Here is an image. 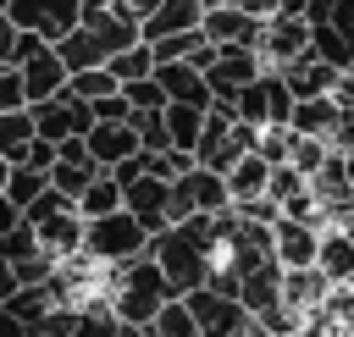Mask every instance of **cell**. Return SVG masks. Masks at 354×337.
Returning a JSON list of instances; mask_svg holds the SVG:
<instances>
[{"label": "cell", "mask_w": 354, "mask_h": 337, "mask_svg": "<svg viewBox=\"0 0 354 337\" xmlns=\"http://www.w3.org/2000/svg\"><path fill=\"white\" fill-rule=\"evenodd\" d=\"M133 44H144V39H138V22L116 17L111 6H88V0H83V17H77V28L55 44V55L66 61V72H88V66H105L116 50H133Z\"/></svg>", "instance_id": "6da1fadb"}, {"label": "cell", "mask_w": 354, "mask_h": 337, "mask_svg": "<svg viewBox=\"0 0 354 337\" xmlns=\"http://www.w3.org/2000/svg\"><path fill=\"white\" fill-rule=\"evenodd\" d=\"M171 282L160 276V265L144 254V260H127V265H111V315L127 320V326H149L166 304H171Z\"/></svg>", "instance_id": "7a4b0ae2"}, {"label": "cell", "mask_w": 354, "mask_h": 337, "mask_svg": "<svg viewBox=\"0 0 354 337\" xmlns=\"http://www.w3.org/2000/svg\"><path fill=\"white\" fill-rule=\"evenodd\" d=\"M254 138H260V127H249V122H238V110L232 105H210L205 110V133H199V149H194V160L205 166V171H216V177H227L249 149H254Z\"/></svg>", "instance_id": "3957f363"}, {"label": "cell", "mask_w": 354, "mask_h": 337, "mask_svg": "<svg viewBox=\"0 0 354 337\" xmlns=\"http://www.w3.org/2000/svg\"><path fill=\"white\" fill-rule=\"evenodd\" d=\"M144 254H149V232L127 210L83 221V260H94V265L111 271V265H127V260H144Z\"/></svg>", "instance_id": "277c9868"}, {"label": "cell", "mask_w": 354, "mask_h": 337, "mask_svg": "<svg viewBox=\"0 0 354 337\" xmlns=\"http://www.w3.org/2000/svg\"><path fill=\"white\" fill-rule=\"evenodd\" d=\"M227 210H232L227 177H216V171H205V166H194L188 177H177L171 193H166V221H171V227L188 221V215H227Z\"/></svg>", "instance_id": "5b68a950"}, {"label": "cell", "mask_w": 354, "mask_h": 337, "mask_svg": "<svg viewBox=\"0 0 354 337\" xmlns=\"http://www.w3.org/2000/svg\"><path fill=\"white\" fill-rule=\"evenodd\" d=\"M232 110H238V122H249V127H288L293 94H288V83H282V72H260L249 88H238Z\"/></svg>", "instance_id": "8992f818"}, {"label": "cell", "mask_w": 354, "mask_h": 337, "mask_svg": "<svg viewBox=\"0 0 354 337\" xmlns=\"http://www.w3.org/2000/svg\"><path fill=\"white\" fill-rule=\"evenodd\" d=\"M28 116H33V133L39 138H50V144H61V138H88V127H94V110L77 99V94H55V99H44V105H28Z\"/></svg>", "instance_id": "52a82bcc"}, {"label": "cell", "mask_w": 354, "mask_h": 337, "mask_svg": "<svg viewBox=\"0 0 354 337\" xmlns=\"http://www.w3.org/2000/svg\"><path fill=\"white\" fill-rule=\"evenodd\" d=\"M188 304V315H194V326H199V337H238L254 315L238 304V298H221V293H210V287H199V293H188L183 298Z\"/></svg>", "instance_id": "ba28073f"}, {"label": "cell", "mask_w": 354, "mask_h": 337, "mask_svg": "<svg viewBox=\"0 0 354 337\" xmlns=\"http://www.w3.org/2000/svg\"><path fill=\"white\" fill-rule=\"evenodd\" d=\"M260 72H266V66H260V55H254V50L227 44V50H216V61L205 66V83H210V94H216L221 105H232V99H238V88H249Z\"/></svg>", "instance_id": "9c48e42d"}, {"label": "cell", "mask_w": 354, "mask_h": 337, "mask_svg": "<svg viewBox=\"0 0 354 337\" xmlns=\"http://www.w3.org/2000/svg\"><path fill=\"white\" fill-rule=\"evenodd\" d=\"M199 33H205L216 50L238 44V50H254V55H260V33H266V22L249 17V11H238V6H216V11H205Z\"/></svg>", "instance_id": "30bf717a"}, {"label": "cell", "mask_w": 354, "mask_h": 337, "mask_svg": "<svg viewBox=\"0 0 354 337\" xmlns=\"http://www.w3.org/2000/svg\"><path fill=\"white\" fill-rule=\"evenodd\" d=\"M304 50H310V22L304 17H266V33H260V66L266 72H282Z\"/></svg>", "instance_id": "8fae6325"}, {"label": "cell", "mask_w": 354, "mask_h": 337, "mask_svg": "<svg viewBox=\"0 0 354 337\" xmlns=\"http://www.w3.org/2000/svg\"><path fill=\"white\" fill-rule=\"evenodd\" d=\"M166 193H171V182H155V177H138V182H127L122 188V210L149 232V238H160L171 221H166Z\"/></svg>", "instance_id": "7c38bea8"}, {"label": "cell", "mask_w": 354, "mask_h": 337, "mask_svg": "<svg viewBox=\"0 0 354 337\" xmlns=\"http://www.w3.org/2000/svg\"><path fill=\"white\" fill-rule=\"evenodd\" d=\"M155 83L166 88V105H194V110H210V105H216L205 72L188 66V61H166V66H155Z\"/></svg>", "instance_id": "4fadbf2b"}, {"label": "cell", "mask_w": 354, "mask_h": 337, "mask_svg": "<svg viewBox=\"0 0 354 337\" xmlns=\"http://www.w3.org/2000/svg\"><path fill=\"white\" fill-rule=\"evenodd\" d=\"M28 227L39 232V249L50 260H77L83 254V215L77 210H50V215H39Z\"/></svg>", "instance_id": "5bb4252c"}, {"label": "cell", "mask_w": 354, "mask_h": 337, "mask_svg": "<svg viewBox=\"0 0 354 337\" xmlns=\"http://www.w3.org/2000/svg\"><path fill=\"white\" fill-rule=\"evenodd\" d=\"M315 249H321V232L304 227V221H277L271 227V254L282 271H310L315 265Z\"/></svg>", "instance_id": "9a60e30c"}, {"label": "cell", "mask_w": 354, "mask_h": 337, "mask_svg": "<svg viewBox=\"0 0 354 337\" xmlns=\"http://www.w3.org/2000/svg\"><path fill=\"white\" fill-rule=\"evenodd\" d=\"M337 77H343V72H337V66H326L321 55H310V50H304V55H293V61L282 66V83H288V94H293V99H321V94H332V88H337Z\"/></svg>", "instance_id": "2e32d148"}, {"label": "cell", "mask_w": 354, "mask_h": 337, "mask_svg": "<svg viewBox=\"0 0 354 337\" xmlns=\"http://www.w3.org/2000/svg\"><path fill=\"white\" fill-rule=\"evenodd\" d=\"M17 72H22V88H28V105L55 99V94L66 88V77H72V72H66V61L55 55V44H44V50H39L28 66H17Z\"/></svg>", "instance_id": "e0dca14e"}, {"label": "cell", "mask_w": 354, "mask_h": 337, "mask_svg": "<svg viewBox=\"0 0 354 337\" xmlns=\"http://www.w3.org/2000/svg\"><path fill=\"white\" fill-rule=\"evenodd\" d=\"M199 22H205V6H199V0H160V6H155V17L138 28V39H144V44H160V39L194 33Z\"/></svg>", "instance_id": "ac0fdd59"}, {"label": "cell", "mask_w": 354, "mask_h": 337, "mask_svg": "<svg viewBox=\"0 0 354 337\" xmlns=\"http://www.w3.org/2000/svg\"><path fill=\"white\" fill-rule=\"evenodd\" d=\"M83 144H88V155H94V166H100V171H111L116 160L138 155V133H133V122H94Z\"/></svg>", "instance_id": "d6986e66"}, {"label": "cell", "mask_w": 354, "mask_h": 337, "mask_svg": "<svg viewBox=\"0 0 354 337\" xmlns=\"http://www.w3.org/2000/svg\"><path fill=\"white\" fill-rule=\"evenodd\" d=\"M343 116H348V110H343L332 94H321V99H293L288 127H293L299 138H332V127H337Z\"/></svg>", "instance_id": "ffe728a7"}, {"label": "cell", "mask_w": 354, "mask_h": 337, "mask_svg": "<svg viewBox=\"0 0 354 337\" xmlns=\"http://www.w3.org/2000/svg\"><path fill=\"white\" fill-rule=\"evenodd\" d=\"M238 304H243L254 320H260L266 309H277V304H282V265H277V260H266L260 271H249V276H243V287H238Z\"/></svg>", "instance_id": "44dd1931"}, {"label": "cell", "mask_w": 354, "mask_h": 337, "mask_svg": "<svg viewBox=\"0 0 354 337\" xmlns=\"http://www.w3.org/2000/svg\"><path fill=\"white\" fill-rule=\"evenodd\" d=\"M315 271L337 287V282H354V243L337 232V227H326L321 232V249H315Z\"/></svg>", "instance_id": "7402d4cb"}, {"label": "cell", "mask_w": 354, "mask_h": 337, "mask_svg": "<svg viewBox=\"0 0 354 337\" xmlns=\"http://www.w3.org/2000/svg\"><path fill=\"white\" fill-rule=\"evenodd\" d=\"M326 287H332V282H326L315 265H310V271H282V309H293V315H299V309L321 304V298H326Z\"/></svg>", "instance_id": "603a6c76"}, {"label": "cell", "mask_w": 354, "mask_h": 337, "mask_svg": "<svg viewBox=\"0 0 354 337\" xmlns=\"http://www.w3.org/2000/svg\"><path fill=\"white\" fill-rule=\"evenodd\" d=\"M160 122H166V138H171V149H199V133H205V110H194V105H166L160 110Z\"/></svg>", "instance_id": "cb8c5ba5"}, {"label": "cell", "mask_w": 354, "mask_h": 337, "mask_svg": "<svg viewBox=\"0 0 354 337\" xmlns=\"http://www.w3.org/2000/svg\"><path fill=\"white\" fill-rule=\"evenodd\" d=\"M116 210H122V188H116V177H111V171H100V177L83 188L77 215H83V221H100V215H116Z\"/></svg>", "instance_id": "d4e9b609"}, {"label": "cell", "mask_w": 354, "mask_h": 337, "mask_svg": "<svg viewBox=\"0 0 354 337\" xmlns=\"http://www.w3.org/2000/svg\"><path fill=\"white\" fill-rule=\"evenodd\" d=\"M33 138H39V133H33V116H28V110H6V116H0V160L22 166V155H28Z\"/></svg>", "instance_id": "484cf974"}, {"label": "cell", "mask_w": 354, "mask_h": 337, "mask_svg": "<svg viewBox=\"0 0 354 337\" xmlns=\"http://www.w3.org/2000/svg\"><path fill=\"white\" fill-rule=\"evenodd\" d=\"M266 177H271V166L249 149V155L227 171V193H232V199H254V193H266Z\"/></svg>", "instance_id": "4316f807"}, {"label": "cell", "mask_w": 354, "mask_h": 337, "mask_svg": "<svg viewBox=\"0 0 354 337\" xmlns=\"http://www.w3.org/2000/svg\"><path fill=\"white\" fill-rule=\"evenodd\" d=\"M105 72H111V77H116V83L127 88V83H138V77H149V72H155V50H149V44H133V50H116V55L105 61Z\"/></svg>", "instance_id": "83f0119b"}, {"label": "cell", "mask_w": 354, "mask_h": 337, "mask_svg": "<svg viewBox=\"0 0 354 337\" xmlns=\"http://www.w3.org/2000/svg\"><path fill=\"white\" fill-rule=\"evenodd\" d=\"M66 94H77L83 105H94V99H105V94H122V83H116L105 66H88V72H72V77H66Z\"/></svg>", "instance_id": "f1b7e54d"}, {"label": "cell", "mask_w": 354, "mask_h": 337, "mask_svg": "<svg viewBox=\"0 0 354 337\" xmlns=\"http://www.w3.org/2000/svg\"><path fill=\"white\" fill-rule=\"evenodd\" d=\"M94 177H100V166H77V160H55V166H50V188L66 193L72 204L83 199V188H88Z\"/></svg>", "instance_id": "f546056e"}, {"label": "cell", "mask_w": 354, "mask_h": 337, "mask_svg": "<svg viewBox=\"0 0 354 337\" xmlns=\"http://www.w3.org/2000/svg\"><path fill=\"white\" fill-rule=\"evenodd\" d=\"M44 188H50V171H33V166H11V177H6V199L17 210H28Z\"/></svg>", "instance_id": "4dcf8cb0"}, {"label": "cell", "mask_w": 354, "mask_h": 337, "mask_svg": "<svg viewBox=\"0 0 354 337\" xmlns=\"http://www.w3.org/2000/svg\"><path fill=\"white\" fill-rule=\"evenodd\" d=\"M149 337H199V326H194L188 304H183V298H171V304L149 320Z\"/></svg>", "instance_id": "1f68e13d"}, {"label": "cell", "mask_w": 354, "mask_h": 337, "mask_svg": "<svg viewBox=\"0 0 354 337\" xmlns=\"http://www.w3.org/2000/svg\"><path fill=\"white\" fill-rule=\"evenodd\" d=\"M33 254H44V249H39V232H33L28 221H17V227L0 238V260H6V265H22V260H33Z\"/></svg>", "instance_id": "d6a6232c"}, {"label": "cell", "mask_w": 354, "mask_h": 337, "mask_svg": "<svg viewBox=\"0 0 354 337\" xmlns=\"http://www.w3.org/2000/svg\"><path fill=\"white\" fill-rule=\"evenodd\" d=\"M66 337H116V315H111V304H94V309L83 304Z\"/></svg>", "instance_id": "836d02e7"}, {"label": "cell", "mask_w": 354, "mask_h": 337, "mask_svg": "<svg viewBox=\"0 0 354 337\" xmlns=\"http://www.w3.org/2000/svg\"><path fill=\"white\" fill-rule=\"evenodd\" d=\"M288 149H293V127H260L254 155H260L266 166H288Z\"/></svg>", "instance_id": "e575fe53"}, {"label": "cell", "mask_w": 354, "mask_h": 337, "mask_svg": "<svg viewBox=\"0 0 354 337\" xmlns=\"http://www.w3.org/2000/svg\"><path fill=\"white\" fill-rule=\"evenodd\" d=\"M326 155H332V149H326V138H299V133H293V149H288V166H293V171H304V177H315Z\"/></svg>", "instance_id": "d590c367"}, {"label": "cell", "mask_w": 354, "mask_h": 337, "mask_svg": "<svg viewBox=\"0 0 354 337\" xmlns=\"http://www.w3.org/2000/svg\"><path fill=\"white\" fill-rule=\"evenodd\" d=\"M205 44V33L194 28V33H177V39H160V44H149L155 50V66H166V61H194V50Z\"/></svg>", "instance_id": "8d00e7d4"}, {"label": "cell", "mask_w": 354, "mask_h": 337, "mask_svg": "<svg viewBox=\"0 0 354 337\" xmlns=\"http://www.w3.org/2000/svg\"><path fill=\"white\" fill-rule=\"evenodd\" d=\"M122 99H127L133 110H166V88L155 83V72H149V77H138V83H127V88H122Z\"/></svg>", "instance_id": "74e56055"}, {"label": "cell", "mask_w": 354, "mask_h": 337, "mask_svg": "<svg viewBox=\"0 0 354 337\" xmlns=\"http://www.w3.org/2000/svg\"><path fill=\"white\" fill-rule=\"evenodd\" d=\"M310 188V177L304 171H293V166H271V177H266V193L277 199V204H288L293 193H304Z\"/></svg>", "instance_id": "f35d334b"}, {"label": "cell", "mask_w": 354, "mask_h": 337, "mask_svg": "<svg viewBox=\"0 0 354 337\" xmlns=\"http://www.w3.org/2000/svg\"><path fill=\"white\" fill-rule=\"evenodd\" d=\"M6 110H28V88H22V72L17 66H0V116Z\"/></svg>", "instance_id": "ab89813d"}, {"label": "cell", "mask_w": 354, "mask_h": 337, "mask_svg": "<svg viewBox=\"0 0 354 337\" xmlns=\"http://www.w3.org/2000/svg\"><path fill=\"white\" fill-rule=\"evenodd\" d=\"M55 265H61V260H50V254H33V260H22V265H17V282H22V287H44V282L55 276Z\"/></svg>", "instance_id": "60d3db41"}, {"label": "cell", "mask_w": 354, "mask_h": 337, "mask_svg": "<svg viewBox=\"0 0 354 337\" xmlns=\"http://www.w3.org/2000/svg\"><path fill=\"white\" fill-rule=\"evenodd\" d=\"M326 28H332V33L343 39V50L354 55V0H337V6H332V22H326Z\"/></svg>", "instance_id": "b9f144b4"}, {"label": "cell", "mask_w": 354, "mask_h": 337, "mask_svg": "<svg viewBox=\"0 0 354 337\" xmlns=\"http://www.w3.org/2000/svg\"><path fill=\"white\" fill-rule=\"evenodd\" d=\"M39 50H44V39H39V33H28V28H17V33H11V66H28Z\"/></svg>", "instance_id": "7bdbcfd3"}, {"label": "cell", "mask_w": 354, "mask_h": 337, "mask_svg": "<svg viewBox=\"0 0 354 337\" xmlns=\"http://www.w3.org/2000/svg\"><path fill=\"white\" fill-rule=\"evenodd\" d=\"M88 110H94V122H133V105H127L122 94H105V99H94Z\"/></svg>", "instance_id": "ee69618b"}, {"label": "cell", "mask_w": 354, "mask_h": 337, "mask_svg": "<svg viewBox=\"0 0 354 337\" xmlns=\"http://www.w3.org/2000/svg\"><path fill=\"white\" fill-rule=\"evenodd\" d=\"M155 6H160V0H111V11H116V17H127V22H138V28L155 17Z\"/></svg>", "instance_id": "f6af8a7d"}, {"label": "cell", "mask_w": 354, "mask_h": 337, "mask_svg": "<svg viewBox=\"0 0 354 337\" xmlns=\"http://www.w3.org/2000/svg\"><path fill=\"white\" fill-rule=\"evenodd\" d=\"M22 166L50 171V166H55V144H50V138H33V144H28V155H22Z\"/></svg>", "instance_id": "bcb514c9"}, {"label": "cell", "mask_w": 354, "mask_h": 337, "mask_svg": "<svg viewBox=\"0 0 354 337\" xmlns=\"http://www.w3.org/2000/svg\"><path fill=\"white\" fill-rule=\"evenodd\" d=\"M17 293H22V282H17V265H6V260H0V309H6Z\"/></svg>", "instance_id": "7dc6e473"}, {"label": "cell", "mask_w": 354, "mask_h": 337, "mask_svg": "<svg viewBox=\"0 0 354 337\" xmlns=\"http://www.w3.org/2000/svg\"><path fill=\"white\" fill-rule=\"evenodd\" d=\"M332 99H337L343 110H354V72H343V77H337V88H332Z\"/></svg>", "instance_id": "c3c4849f"}, {"label": "cell", "mask_w": 354, "mask_h": 337, "mask_svg": "<svg viewBox=\"0 0 354 337\" xmlns=\"http://www.w3.org/2000/svg\"><path fill=\"white\" fill-rule=\"evenodd\" d=\"M232 6H238V11H249V17H260V22H266V17H277V0H232Z\"/></svg>", "instance_id": "681fc988"}, {"label": "cell", "mask_w": 354, "mask_h": 337, "mask_svg": "<svg viewBox=\"0 0 354 337\" xmlns=\"http://www.w3.org/2000/svg\"><path fill=\"white\" fill-rule=\"evenodd\" d=\"M17 221H22V210H17V204H11L6 193H0V238H6V232H11Z\"/></svg>", "instance_id": "f907efd6"}, {"label": "cell", "mask_w": 354, "mask_h": 337, "mask_svg": "<svg viewBox=\"0 0 354 337\" xmlns=\"http://www.w3.org/2000/svg\"><path fill=\"white\" fill-rule=\"evenodd\" d=\"M0 337H33V331H28V326H22L11 309H0Z\"/></svg>", "instance_id": "816d5d0a"}, {"label": "cell", "mask_w": 354, "mask_h": 337, "mask_svg": "<svg viewBox=\"0 0 354 337\" xmlns=\"http://www.w3.org/2000/svg\"><path fill=\"white\" fill-rule=\"evenodd\" d=\"M310 0H277V17H304Z\"/></svg>", "instance_id": "f5cc1de1"}, {"label": "cell", "mask_w": 354, "mask_h": 337, "mask_svg": "<svg viewBox=\"0 0 354 337\" xmlns=\"http://www.w3.org/2000/svg\"><path fill=\"white\" fill-rule=\"evenodd\" d=\"M116 337H149V326H127V320H116Z\"/></svg>", "instance_id": "db71d44e"}, {"label": "cell", "mask_w": 354, "mask_h": 337, "mask_svg": "<svg viewBox=\"0 0 354 337\" xmlns=\"http://www.w3.org/2000/svg\"><path fill=\"white\" fill-rule=\"evenodd\" d=\"M238 337H271V331H266V326H260V320H249V326H243V331H238Z\"/></svg>", "instance_id": "11a10c76"}, {"label": "cell", "mask_w": 354, "mask_h": 337, "mask_svg": "<svg viewBox=\"0 0 354 337\" xmlns=\"http://www.w3.org/2000/svg\"><path fill=\"white\" fill-rule=\"evenodd\" d=\"M337 232H343V238H348V243H354V210H348V215H343V221H337Z\"/></svg>", "instance_id": "9f6ffc18"}, {"label": "cell", "mask_w": 354, "mask_h": 337, "mask_svg": "<svg viewBox=\"0 0 354 337\" xmlns=\"http://www.w3.org/2000/svg\"><path fill=\"white\" fill-rule=\"evenodd\" d=\"M6 177H11V160H0V193H6Z\"/></svg>", "instance_id": "6f0895ef"}, {"label": "cell", "mask_w": 354, "mask_h": 337, "mask_svg": "<svg viewBox=\"0 0 354 337\" xmlns=\"http://www.w3.org/2000/svg\"><path fill=\"white\" fill-rule=\"evenodd\" d=\"M199 6H205V11H216V6H232V0H199Z\"/></svg>", "instance_id": "680465c9"}, {"label": "cell", "mask_w": 354, "mask_h": 337, "mask_svg": "<svg viewBox=\"0 0 354 337\" xmlns=\"http://www.w3.org/2000/svg\"><path fill=\"white\" fill-rule=\"evenodd\" d=\"M348 182H354V155H348Z\"/></svg>", "instance_id": "91938a15"}, {"label": "cell", "mask_w": 354, "mask_h": 337, "mask_svg": "<svg viewBox=\"0 0 354 337\" xmlns=\"http://www.w3.org/2000/svg\"><path fill=\"white\" fill-rule=\"evenodd\" d=\"M88 6H111V0H88Z\"/></svg>", "instance_id": "94428289"}, {"label": "cell", "mask_w": 354, "mask_h": 337, "mask_svg": "<svg viewBox=\"0 0 354 337\" xmlns=\"http://www.w3.org/2000/svg\"><path fill=\"white\" fill-rule=\"evenodd\" d=\"M348 72H354V66H348Z\"/></svg>", "instance_id": "6125c7cd"}]
</instances>
